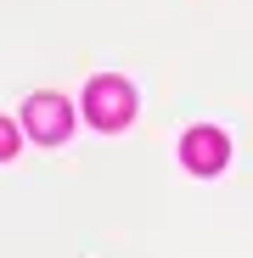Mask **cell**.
Returning <instances> with one entry per match:
<instances>
[{"label":"cell","instance_id":"cell-2","mask_svg":"<svg viewBox=\"0 0 253 258\" xmlns=\"http://www.w3.org/2000/svg\"><path fill=\"white\" fill-rule=\"evenodd\" d=\"M23 118H28V135L34 141H45V146H57V141H68V129H73V112H68V101L62 96H28V107H23Z\"/></svg>","mask_w":253,"mask_h":258},{"label":"cell","instance_id":"cell-1","mask_svg":"<svg viewBox=\"0 0 253 258\" xmlns=\"http://www.w3.org/2000/svg\"><path fill=\"white\" fill-rule=\"evenodd\" d=\"M84 112H90L96 129H124L135 118V90L124 79L102 73V79H90V90H84Z\"/></svg>","mask_w":253,"mask_h":258},{"label":"cell","instance_id":"cell-4","mask_svg":"<svg viewBox=\"0 0 253 258\" xmlns=\"http://www.w3.org/2000/svg\"><path fill=\"white\" fill-rule=\"evenodd\" d=\"M17 152V129H12V118H0V163H6Z\"/></svg>","mask_w":253,"mask_h":258},{"label":"cell","instance_id":"cell-3","mask_svg":"<svg viewBox=\"0 0 253 258\" xmlns=\"http://www.w3.org/2000/svg\"><path fill=\"white\" fill-rule=\"evenodd\" d=\"M180 157H186V168L191 174H220L225 168V157H231V141L220 135V129H191V135L180 141Z\"/></svg>","mask_w":253,"mask_h":258}]
</instances>
